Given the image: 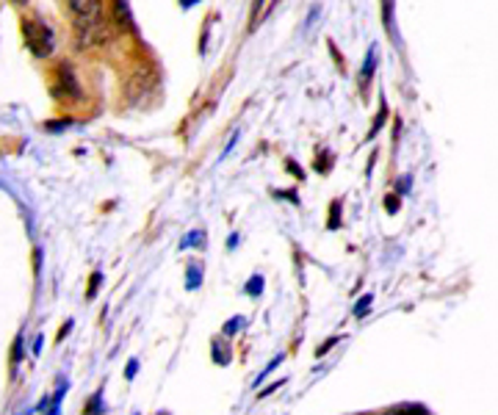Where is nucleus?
<instances>
[{"mask_svg":"<svg viewBox=\"0 0 498 415\" xmlns=\"http://www.w3.org/2000/svg\"><path fill=\"white\" fill-rule=\"evenodd\" d=\"M383 22L388 28V34L396 39V22H393V0H383Z\"/></svg>","mask_w":498,"mask_h":415,"instance_id":"obj_6","label":"nucleus"},{"mask_svg":"<svg viewBox=\"0 0 498 415\" xmlns=\"http://www.w3.org/2000/svg\"><path fill=\"white\" fill-rule=\"evenodd\" d=\"M67 14L72 28H83L106 20V4L103 0H67Z\"/></svg>","mask_w":498,"mask_h":415,"instance_id":"obj_3","label":"nucleus"},{"mask_svg":"<svg viewBox=\"0 0 498 415\" xmlns=\"http://www.w3.org/2000/svg\"><path fill=\"white\" fill-rule=\"evenodd\" d=\"M20 31H22L25 47L31 50L34 59H50L53 50H55V37L39 17H22Z\"/></svg>","mask_w":498,"mask_h":415,"instance_id":"obj_1","label":"nucleus"},{"mask_svg":"<svg viewBox=\"0 0 498 415\" xmlns=\"http://www.w3.org/2000/svg\"><path fill=\"white\" fill-rule=\"evenodd\" d=\"M12 6H17V9H22V6H28V0H9Z\"/></svg>","mask_w":498,"mask_h":415,"instance_id":"obj_9","label":"nucleus"},{"mask_svg":"<svg viewBox=\"0 0 498 415\" xmlns=\"http://www.w3.org/2000/svg\"><path fill=\"white\" fill-rule=\"evenodd\" d=\"M50 87H53V97H78L80 95V87H78V80H75V72L67 62H58L55 70H53V80H50Z\"/></svg>","mask_w":498,"mask_h":415,"instance_id":"obj_4","label":"nucleus"},{"mask_svg":"<svg viewBox=\"0 0 498 415\" xmlns=\"http://www.w3.org/2000/svg\"><path fill=\"white\" fill-rule=\"evenodd\" d=\"M111 22L116 31H125V34H133L136 31V22H133V12H131V4L128 0H111Z\"/></svg>","mask_w":498,"mask_h":415,"instance_id":"obj_5","label":"nucleus"},{"mask_svg":"<svg viewBox=\"0 0 498 415\" xmlns=\"http://www.w3.org/2000/svg\"><path fill=\"white\" fill-rule=\"evenodd\" d=\"M333 161H335V155H333L330 150H325V153H321V158H313V166H316V172L327 175V172L333 170Z\"/></svg>","mask_w":498,"mask_h":415,"instance_id":"obj_7","label":"nucleus"},{"mask_svg":"<svg viewBox=\"0 0 498 415\" xmlns=\"http://www.w3.org/2000/svg\"><path fill=\"white\" fill-rule=\"evenodd\" d=\"M385 122V105H383V114H379L376 120H374V125H371V130H368V138H374L376 136V130H379V125Z\"/></svg>","mask_w":498,"mask_h":415,"instance_id":"obj_8","label":"nucleus"},{"mask_svg":"<svg viewBox=\"0 0 498 415\" xmlns=\"http://www.w3.org/2000/svg\"><path fill=\"white\" fill-rule=\"evenodd\" d=\"M158 89V70L156 64H136L125 80V97L131 103H144Z\"/></svg>","mask_w":498,"mask_h":415,"instance_id":"obj_2","label":"nucleus"},{"mask_svg":"<svg viewBox=\"0 0 498 415\" xmlns=\"http://www.w3.org/2000/svg\"><path fill=\"white\" fill-rule=\"evenodd\" d=\"M388 211H391V213L396 211V197H388Z\"/></svg>","mask_w":498,"mask_h":415,"instance_id":"obj_10","label":"nucleus"}]
</instances>
